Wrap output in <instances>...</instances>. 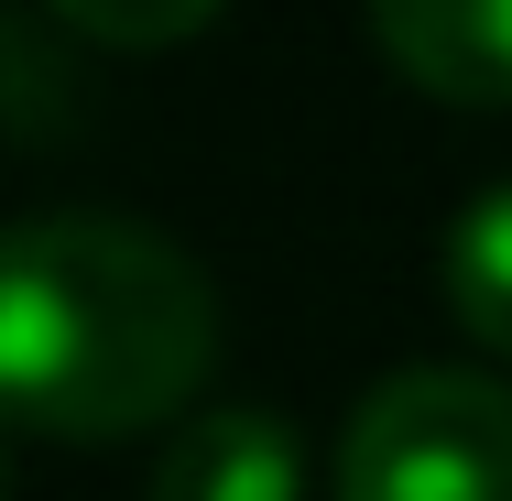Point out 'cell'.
Masks as SVG:
<instances>
[{"instance_id":"6","label":"cell","mask_w":512,"mask_h":501,"mask_svg":"<svg viewBox=\"0 0 512 501\" xmlns=\"http://www.w3.org/2000/svg\"><path fill=\"white\" fill-rule=\"evenodd\" d=\"M55 22H77L88 44H120V55H153V44H186L197 22H218L229 0H44Z\"/></svg>"},{"instance_id":"1","label":"cell","mask_w":512,"mask_h":501,"mask_svg":"<svg viewBox=\"0 0 512 501\" xmlns=\"http://www.w3.org/2000/svg\"><path fill=\"white\" fill-rule=\"evenodd\" d=\"M218 360L207 273L142 218L44 207L0 251V403L33 436L175 425Z\"/></svg>"},{"instance_id":"2","label":"cell","mask_w":512,"mask_h":501,"mask_svg":"<svg viewBox=\"0 0 512 501\" xmlns=\"http://www.w3.org/2000/svg\"><path fill=\"white\" fill-rule=\"evenodd\" d=\"M338 501H512V382L414 360L360 393L338 436Z\"/></svg>"},{"instance_id":"4","label":"cell","mask_w":512,"mask_h":501,"mask_svg":"<svg viewBox=\"0 0 512 501\" xmlns=\"http://www.w3.org/2000/svg\"><path fill=\"white\" fill-rule=\"evenodd\" d=\"M382 55L458 109L512 99V0H371Z\"/></svg>"},{"instance_id":"5","label":"cell","mask_w":512,"mask_h":501,"mask_svg":"<svg viewBox=\"0 0 512 501\" xmlns=\"http://www.w3.org/2000/svg\"><path fill=\"white\" fill-rule=\"evenodd\" d=\"M436 295H447V316H458L480 349L512 360V175L480 186V197L447 218V240H436Z\"/></svg>"},{"instance_id":"3","label":"cell","mask_w":512,"mask_h":501,"mask_svg":"<svg viewBox=\"0 0 512 501\" xmlns=\"http://www.w3.org/2000/svg\"><path fill=\"white\" fill-rule=\"evenodd\" d=\"M295 480L306 469H295V425L284 414H262V403H197L164 436L142 501H295Z\"/></svg>"}]
</instances>
